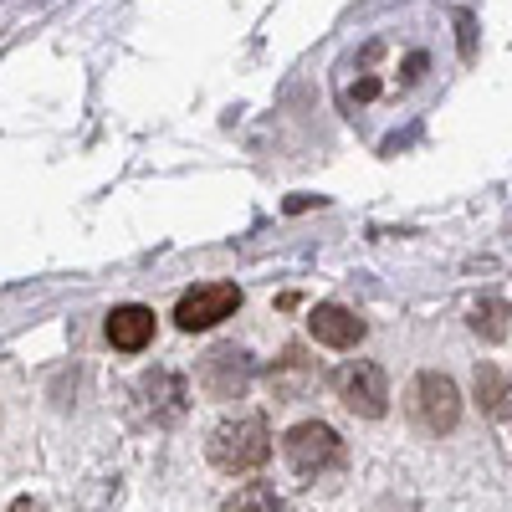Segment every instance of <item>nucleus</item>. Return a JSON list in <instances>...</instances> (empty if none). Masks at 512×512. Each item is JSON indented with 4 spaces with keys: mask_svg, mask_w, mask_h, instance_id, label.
Here are the masks:
<instances>
[{
    "mask_svg": "<svg viewBox=\"0 0 512 512\" xmlns=\"http://www.w3.org/2000/svg\"><path fill=\"white\" fill-rule=\"evenodd\" d=\"M267 456H272V431H267L262 415H236V420H221L216 431H210V461L231 477L256 472Z\"/></svg>",
    "mask_w": 512,
    "mask_h": 512,
    "instance_id": "1",
    "label": "nucleus"
},
{
    "mask_svg": "<svg viewBox=\"0 0 512 512\" xmlns=\"http://www.w3.org/2000/svg\"><path fill=\"white\" fill-rule=\"evenodd\" d=\"M405 410H410V420L420 425L425 436H451L456 420H461V390H456L446 374L425 369V374H415V384H410Z\"/></svg>",
    "mask_w": 512,
    "mask_h": 512,
    "instance_id": "2",
    "label": "nucleus"
},
{
    "mask_svg": "<svg viewBox=\"0 0 512 512\" xmlns=\"http://www.w3.org/2000/svg\"><path fill=\"white\" fill-rule=\"evenodd\" d=\"M282 456H287V466L297 477H323V472H333V466L344 461V441H338L333 425L303 420V425H292V431H287Z\"/></svg>",
    "mask_w": 512,
    "mask_h": 512,
    "instance_id": "3",
    "label": "nucleus"
},
{
    "mask_svg": "<svg viewBox=\"0 0 512 512\" xmlns=\"http://www.w3.org/2000/svg\"><path fill=\"white\" fill-rule=\"evenodd\" d=\"M333 390H338V400H344V410H354L364 420H379L384 410H390V379H384V369L369 364V359H349L333 374Z\"/></svg>",
    "mask_w": 512,
    "mask_h": 512,
    "instance_id": "4",
    "label": "nucleus"
},
{
    "mask_svg": "<svg viewBox=\"0 0 512 512\" xmlns=\"http://www.w3.org/2000/svg\"><path fill=\"white\" fill-rule=\"evenodd\" d=\"M241 308V287L236 282H205V287H190L175 308V323L185 333H200V328H216L226 323L231 313Z\"/></svg>",
    "mask_w": 512,
    "mask_h": 512,
    "instance_id": "5",
    "label": "nucleus"
},
{
    "mask_svg": "<svg viewBox=\"0 0 512 512\" xmlns=\"http://www.w3.org/2000/svg\"><path fill=\"white\" fill-rule=\"evenodd\" d=\"M251 359L241 354V349H216V354H205V364H200V390L210 395V400H241L246 395V384H251Z\"/></svg>",
    "mask_w": 512,
    "mask_h": 512,
    "instance_id": "6",
    "label": "nucleus"
},
{
    "mask_svg": "<svg viewBox=\"0 0 512 512\" xmlns=\"http://www.w3.org/2000/svg\"><path fill=\"white\" fill-rule=\"evenodd\" d=\"M308 328H313V338H318L323 349H359L364 333H369V323H364L359 313L338 308V303H318V308L308 313Z\"/></svg>",
    "mask_w": 512,
    "mask_h": 512,
    "instance_id": "7",
    "label": "nucleus"
},
{
    "mask_svg": "<svg viewBox=\"0 0 512 512\" xmlns=\"http://www.w3.org/2000/svg\"><path fill=\"white\" fill-rule=\"evenodd\" d=\"M149 338H154V313H149V308L128 303V308H113V313H108V344H113V349L139 354V349H149Z\"/></svg>",
    "mask_w": 512,
    "mask_h": 512,
    "instance_id": "8",
    "label": "nucleus"
},
{
    "mask_svg": "<svg viewBox=\"0 0 512 512\" xmlns=\"http://www.w3.org/2000/svg\"><path fill=\"white\" fill-rule=\"evenodd\" d=\"M144 395H154L149 405H154V420H180L185 415V400H190V390H185V379L180 374H169V369H154L149 379H144Z\"/></svg>",
    "mask_w": 512,
    "mask_h": 512,
    "instance_id": "9",
    "label": "nucleus"
},
{
    "mask_svg": "<svg viewBox=\"0 0 512 512\" xmlns=\"http://www.w3.org/2000/svg\"><path fill=\"white\" fill-rule=\"evenodd\" d=\"M226 512H287V502H282L267 482H246V487L226 502Z\"/></svg>",
    "mask_w": 512,
    "mask_h": 512,
    "instance_id": "10",
    "label": "nucleus"
},
{
    "mask_svg": "<svg viewBox=\"0 0 512 512\" xmlns=\"http://www.w3.org/2000/svg\"><path fill=\"white\" fill-rule=\"evenodd\" d=\"M313 379V369H308V359H303V349H287L282 354V374H272V390L277 395H303V384Z\"/></svg>",
    "mask_w": 512,
    "mask_h": 512,
    "instance_id": "11",
    "label": "nucleus"
},
{
    "mask_svg": "<svg viewBox=\"0 0 512 512\" xmlns=\"http://www.w3.org/2000/svg\"><path fill=\"white\" fill-rule=\"evenodd\" d=\"M507 318H512V308L492 297V303H482V308L472 313V328H477L482 338H492V344H497V338H507Z\"/></svg>",
    "mask_w": 512,
    "mask_h": 512,
    "instance_id": "12",
    "label": "nucleus"
},
{
    "mask_svg": "<svg viewBox=\"0 0 512 512\" xmlns=\"http://www.w3.org/2000/svg\"><path fill=\"white\" fill-rule=\"evenodd\" d=\"M477 395H482V405H497V395H502V374L497 369H477Z\"/></svg>",
    "mask_w": 512,
    "mask_h": 512,
    "instance_id": "13",
    "label": "nucleus"
},
{
    "mask_svg": "<svg viewBox=\"0 0 512 512\" xmlns=\"http://www.w3.org/2000/svg\"><path fill=\"white\" fill-rule=\"evenodd\" d=\"M16 512H41V507L36 502H16Z\"/></svg>",
    "mask_w": 512,
    "mask_h": 512,
    "instance_id": "14",
    "label": "nucleus"
},
{
    "mask_svg": "<svg viewBox=\"0 0 512 512\" xmlns=\"http://www.w3.org/2000/svg\"><path fill=\"white\" fill-rule=\"evenodd\" d=\"M507 425H512V410H507Z\"/></svg>",
    "mask_w": 512,
    "mask_h": 512,
    "instance_id": "15",
    "label": "nucleus"
}]
</instances>
